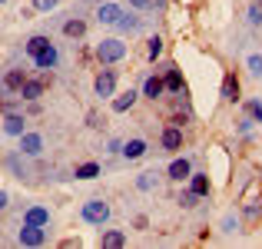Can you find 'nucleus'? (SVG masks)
<instances>
[{
	"label": "nucleus",
	"mask_w": 262,
	"mask_h": 249,
	"mask_svg": "<svg viewBox=\"0 0 262 249\" xmlns=\"http://www.w3.org/2000/svg\"><path fill=\"white\" fill-rule=\"evenodd\" d=\"M123 53H126V44H120V40H103L96 47V57L103 64H116V60H123Z\"/></svg>",
	"instance_id": "1"
},
{
	"label": "nucleus",
	"mask_w": 262,
	"mask_h": 249,
	"mask_svg": "<svg viewBox=\"0 0 262 249\" xmlns=\"http://www.w3.org/2000/svg\"><path fill=\"white\" fill-rule=\"evenodd\" d=\"M106 216H110V206L100 203V199H90V203L83 206V219L86 223H106Z\"/></svg>",
	"instance_id": "2"
},
{
	"label": "nucleus",
	"mask_w": 262,
	"mask_h": 249,
	"mask_svg": "<svg viewBox=\"0 0 262 249\" xmlns=\"http://www.w3.org/2000/svg\"><path fill=\"white\" fill-rule=\"evenodd\" d=\"M47 83H50L47 73H43V77H37V80H27L24 87H20V96H24V100H37V96L47 90Z\"/></svg>",
	"instance_id": "3"
},
{
	"label": "nucleus",
	"mask_w": 262,
	"mask_h": 249,
	"mask_svg": "<svg viewBox=\"0 0 262 249\" xmlns=\"http://www.w3.org/2000/svg\"><path fill=\"white\" fill-rule=\"evenodd\" d=\"M24 83H27V73L24 70H7V77L0 80V90H4V93H20Z\"/></svg>",
	"instance_id": "4"
},
{
	"label": "nucleus",
	"mask_w": 262,
	"mask_h": 249,
	"mask_svg": "<svg viewBox=\"0 0 262 249\" xmlns=\"http://www.w3.org/2000/svg\"><path fill=\"white\" fill-rule=\"evenodd\" d=\"M20 243L24 246H40L43 243V226H30L27 223L24 230H20Z\"/></svg>",
	"instance_id": "5"
},
{
	"label": "nucleus",
	"mask_w": 262,
	"mask_h": 249,
	"mask_svg": "<svg viewBox=\"0 0 262 249\" xmlns=\"http://www.w3.org/2000/svg\"><path fill=\"white\" fill-rule=\"evenodd\" d=\"M20 150H24L27 156H37L40 150H43V140H40L37 133H24L20 136Z\"/></svg>",
	"instance_id": "6"
},
{
	"label": "nucleus",
	"mask_w": 262,
	"mask_h": 249,
	"mask_svg": "<svg viewBox=\"0 0 262 249\" xmlns=\"http://www.w3.org/2000/svg\"><path fill=\"white\" fill-rule=\"evenodd\" d=\"M96 17H100V24H120L123 10H120L116 4H103L100 10H96Z\"/></svg>",
	"instance_id": "7"
},
{
	"label": "nucleus",
	"mask_w": 262,
	"mask_h": 249,
	"mask_svg": "<svg viewBox=\"0 0 262 249\" xmlns=\"http://www.w3.org/2000/svg\"><path fill=\"white\" fill-rule=\"evenodd\" d=\"M113 87H116L113 70H103L100 77H96V93H100V96H110V93H113Z\"/></svg>",
	"instance_id": "8"
},
{
	"label": "nucleus",
	"mask_w": 262,
	"mask_h": 249,
	"mask_svg": "<svg viewBox=\"0 0 262 249\" xmlns=\"http://www.w3.org/2000/svg\"><path fill=\"white\" fill-rule=\"evenodd\" d=\"M4 133H10V136H24V116L7 113V120H4Z\"/></svg>",
	"instance_id": "9"
},
{
	"label": "nucleus",
	"mask_w": 262,
	"mask_h": 249,
	"mask_svg": "<svg viewBox=\"0 0 262 249\" xmlns=\"http://www.w3.org/2000/svg\"><path fill=\"white\" fill-rule=\"evenodd\" d=\"M163 90H166V80H160V77H149L146 83H143V93H146L149 100H156V96H163Z\"/></svg>",
	"instance_id": "10"
},
{
	"label": "nucleus",
	"mask_w": 262,
	"mask_h": 249,
	"mask_svg": "<svg viewBox=\"0 0 262 249\" xmlns=\"http://www.w3.org/2000/svg\"><path fill=\"white\" fill-rule=\"evenodd\" d=\"M163 147H166V150H179V147H183V133H179V127L163 130Z\"/></svg>",
	"instance_id": "11"
},
{
	"label": "nucleus",
	"mask_w": 262,
	"mask_h": 249,
	"mask_svg": "<svg viewBox=\"0 0 262 249\" xmlns=\"http://www.w3.org/2000/svg\"><path fill=\"white\" fill-rule=\"evenodd\" d=\"M27 223L30 226H47L50 223V213H47L43 206H33V210H27Z\"/></svg>",
	"instance_id": "12"
},
{
	"label": "nucleus",
	"mask_w": 262,
	"mask_h": 249,
	"mask_svg": "<svg viewBox=\"0 0 262 249\" xmlns=\"http://www.w3.org/2000/svg\"><path fill=\"white\" fill-rule=\"evenodd\" d=\"M143 153H146V143L143 140H129L126 147H123V156H126V160H140Z\"/></svg>",
	"instance_id": "13"
},
{
	"label": "nucleus",
	"mask_w": 262,
	"mask_h": 249,
	"mask_svg": "<svg viewBox=\"0 0 262 249\" xmlns=\"http://www.w3.org/2000/svg\"><path fill=\"white\" fill-rule=\"evenodd\" d=\"M223 96H226V100H232V103L239 100V80H236V73H229V77H226V83H223Z\"/></svg>",
	"instance_id": "14"
},
{
	"label": "nucleus",
	"mask_w": 262,
	"mask_h": 249,
	"mask_svg": "<svg viewBox=\"0 0 262 249\" xmlns=\"http://www.w3.org/2000/svg\"><path fill=\"white\" fill-rule=\"evenodd\" d=\"M123 243H126V236H123V233H116V230L103 233V239H100V246H106V249H120Z\"/></svg>",
	"instance_id": "15"
},
{
	"label": "nucleus",
	"mask_w": 262,
	"mask_h": 249,
	"mask_svg": "<svg viewBox=\"0 0 262 249\" xmlns=\"http://www.w3.org/2000/svg\"><path fill=\"white\" fill-rule=\"evenodd\" d=\"M133 103H136V93H133V90H126L123 96H116V100H113V110H116V113H126Z\"/></svg>",
	"instance_id": "16"
},
{
	"label": "nucleus",
	"mask_w": 262,
	"mask_h": 249,
	"mask_svg": "<svg viewBox=\"0 0 262 249\" xmlns=\"http://www.w3.org/2000/svg\"><path fill=\"white\" fill-rule=\"evenodd\" d=\"M47 47H50V40H47V37H30V40H27V53H30V57H40Z\"/></svg>",
	"instance_id": "17"
},
{
	"label": "nucleus",
	"mask_w": 262,
	"mask_h": 249,
	"mask_svg": "<svg viewBox=\"0 0 262 249\" xmlns=\"http://www.w3.org/2000/svg\"><path fill=\"white\" fill-rule=\"evenodd\" d=\"M189 176V160H173L169 166V179H186Z\"/></svg>",
	"instance_id": "18"
},
{
	"label": "nucleus",
	"mask_w": 262,
	"mask_h": 249,
	"mask_svg": "<svg viewBox=\"0 0 262 249\" xmlns=\"http://www.w3.org/2000/svg\"><path fill=\"white\" fill-rule=\"evenodd\" d=\"M33 60H37V67H40V70H47V67H53V64H57V50H53V47H47V50L40 53V57H33Z\"/></svg>",
	"instance_id": "19"
},
{
	"label": "nucleus",
	"mask_w": 262,
	"mask_h": 249,
	"mask_svg": "<svg viewBox=\"0 0 262 249\" xmlns=\"http://www.w3.org/2000/svg\"><path fill=\"white\" fill-rule=\"evenodd\" d=\"M63 33H67V37H83V33H86V24H83V20H70V24L63 27Z\"/></svg>",
	"instance_id": "20"
},
{
	"label": "nucleus",
	"mask_w": 262,
	"mask_h": 249,
	"mask_svg": "<svg viewBox=\"0 0 262 249\" xmlns=\"http://www.w3.org/2000/svg\"><path fill=\"white\" fill-rule=\"evenodd\" d=\"M96 173H100V166H96V163H83V166H77V179H93Z\"/></svg>",
	"instance_id": "21"
},
{
	"label": "nucleus",
	"mask_w": 262,
	"mask_h": 249,
	"mask_svg": "<svg viewBox=\"0 0 262 249\" xmlns=\"http://www.w3.org/2000/svg\"><path fill=\"white\" fill-rule=\"evenodd\" d=\"M192 193H196V196H206V193H209V179L206 176H192Z\"/></svg>",
	"instance_id": "22"
},
{
	"label": "nucleus",
	"mask_w": 262,
	"mask_h": 249,
	"mask_svg": "<svg viewBox=\"0 0 262 249\" xmlns=\"http://www.w3.org/2000/svg\"><path fill=\"white\" fill-rule=\"evenodd\" d=\"M166 90H176V93H183V77H179L176 70L166 73Z\"/></svg>",
	"instance_id": "23"
},
{
	"label": "nucleus",
	"mask_w": 262,
	"mask_h": 249,
	"mask_svg": "<svg viewBox=\"0 0 262 249\" xmlns=\"http://www.w3.org/2000/svg\"><path fill=\"white\" fill-rule=\"evenodd\" d=\"M146 53H149V57H160V53H163V40L160 37H153V40H149V47H146Z\"/></svg>",
	"instance_id": "24"
},
{
	"label": "nucleus",
	"mask_w": 262,
	"mask_h": 249,
	"mask_svg": "<svg viewBox=\"0 0 262 249\" xmlns=\"http://www.w3.org/2000/svg\"><path fill=\"white\" fill-rule=\"evenodd\" d=\"M156 173H143V176H140V186H143V190H153V186H156Z\"/></svg>",
	"instance_id": "25"
},
{
	"label": "nucleus",
	"mask_w": 262,
	"mask_h": 249,
	"mask_svg": "<svg viewBox=\"0 0 262 249\" xmlns=\"http://www.w3.org/2000/svg\"><path fill=\"white\" fill-rule=\"evenodd\" d=\"M249 70L256 73V77H262V57H249Z\"/></svg>",
	"instance_id": "26"
},
{
	"label": "nucleus",
	"mask_w": 262,
	"mask_h": 249,
	"mask_svg": "<svg viewBox=\"0 0 262 249\" xmlns=\"http://www.w3.org/2000/svg\"><path fill=\"white\" fill-rule=\"evenodd\" d=\"M196 199H199V196L189 190V193H183V196H179V203H183V206H196Z\"/></svg>",
	"instance_id": "27"
},
{
	"label": "nucleus",
	"mask_w": 262,
	"mask_h": 249,
	"mask_svg": "<svg viewBox=\"0 0 262 249\" xmlns=\"http://www.w3.org/2000/svg\"><path fill=\"white\" fill-rule=\"evenodd\" d=\"M33 7H37V10H53L57 0H33Z\"/></svg>",
	"instance_id": "28"
},
{
	"label": "nucleus",
	"mask_w": 262,
	"mask_h": 249,
	"mask_svg": "<svg viewBox=\"0 0 262 249\" xmlns=\"http://www.w3.org/2000/svg\"><path fill=\"white\" fill-rule=\"evenodd\" d=\"M249 113H252V116H256V120L262 123V103H249Z\"/></svg>",
	"instance_id": "29"
},
{
	"label": "nucleus",
	"mask_w": 262,
	"mask_h": 249,
	"mask_svg": "<svg viewBox=\"0 0 262 249\" xmlns=\"http://www.w3.org/2000/svg\"><path fill=\"white\" fill-rule=\"evenodd\" d=\"M249 20H252V24H262V7H252V13H249Z\"/></svg>",
	"instance_id": "30"
},
{
	"label": "nucleus",
	"mask_w": 262,
	"mask_h": 249,
	"mask_svg": "<svg viewBox=\"0 0 262 249\" xmlns=\"http://www.w3.org/2000/svg\"><path fill=\"white\" fill-rule=\"evenodd\" d=\"M153 0H133V7H149Z\"/></svg>",
	"instance_id": "31"
},
{
	"label": "nucleus",
	"mask_w": 262,
	"mask_h": 249,
	"mask_svg": "<svg viewBox=\"0 0 262 249\" xmlns=\"http://www.w3.org/2000/svg\"><path fill=\"white\" fill-rule=\"evenodd\" d=\"M4 206H7V193H0V210H4Z\"/></svg>",
	"instance_id": "32"
},
{
	"label": "nucleus",
	"mask_w": 262,
	"mask_h": 249,
	"mask_svg": "<svg viewBox=\"0 0 262 249\" xmlns=\"http://www.w3.org/2000/svg\"><path fill=\"white\" fill-rule=\"evenodd\" d=\"M0 4H4V0H0Z\"/></svg>",
	"instance_id": "33"
}]
</instances>
